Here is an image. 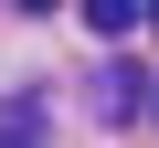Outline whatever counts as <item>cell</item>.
<instances>
[{
    "instance_id": "cell-1",
    "label": "cell",
    "mask_w": 159,
    "mask_h": 148,
    "mask_svg": "<svg viewBox=\"0 0 159 148\" xmlns=\"http://www.w3.org/2000/svg\"><path fill=\"white\" fill-rule=\"evenodd\" d=\"M138 11H148V0H85V21H96V32H138Z\"/></svg>"
},
{
    "instance_id": "cell-2",
    "label": "cell",
    "mask_w": 159,
    "mask_h": 148,
    "mask_svg": "<svg viewBox=\"0 0 159 148\" xmlns=\"http://www.w3.org/2000/svg\"><path fill=\"white\" fill-rule=\"evenodd\" d=\"M43 116H53V106H43V95H11V106H0V137H32V127H43Z\"/></svg>"
},
{
    "instance_id": "cell-3",
    "label": "cell",
    "mask_w": 159,
    "mask_h": 148,
    "mask_svg": "<svg viewBox=\"0 0 159 148\" xmlns=\"http://www.w3.org/2000/svg\"><path fill=\"white\" fill-rule=\"evenodd\" d=\"M21 11H53V0H21Z\"/></svg>"
},
{
    "instance_id": "cell-4",
    "label": "cell",
    "mask_w": 159,
    "mask_h": 148,
    "mask_svg": "<svg viewBox=\"0 0 159 148\" xmlns=\"http://www.w3.org/2000/svg\"><path fill=\"white\" fill-rule=\"evenodd\" d=\"M148 32H159V0H148Z\"/></svg>"
},
{
    "instance_id": "cell-5",
    "label": "cell",
    "mask_w": 159,
    "mask_h": 148,
    "mask_svg": "<svg viewBox=\"0 0 159 148\" xmlns=\"http://www.w3.org/2000/svg\"><path fill=\"white\" fill-rule=\"evenodd\" d=\"M148 106H159V85H148Z\"/></svg>"
}]
</instances>
